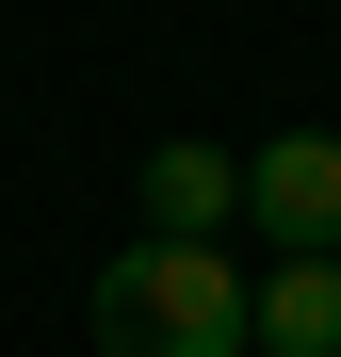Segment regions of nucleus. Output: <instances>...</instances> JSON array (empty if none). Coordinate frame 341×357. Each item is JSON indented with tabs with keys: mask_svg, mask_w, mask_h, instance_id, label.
I'll return each instance as SVG.
<instances>
[{
	"mask_svg": "<svg viewBox=\"0 0 341 357\" xmlns=\"http://www.w3.org/2000/svg\"><path fill=\"white\" fill-rule=\"evenodd\" d=\"M82 325H98V357H260V276L227 260V244L146 227L130 260H98Z\"/></svg>",
	"mask_w": 341,
	"mask_h": 357,
	"instance_id": "f257e3e1",
	"label": "nucleus"
},
{
	"mask_svg": "<svg viewBox=\"0 0 341 357\" xmlns=\"http://www.w3.org/2000/svg\"><path fill=\"white\" fill-rule=\"evenodd\" d=\"M244 227L276 260H341V130H260L244 146Z\"/></svg>",
	"mask_w": 341,
	"mask_h": 357,
	"instance_id": "f03ea898",
	"label": "nucleus"
},
{
	"mask_svg": "<svg viewBox=\"0 0 341 357\" xmlns=\"http://www.w3.org/2000/svg\"><path fill=\"white\" fill-rule=\"evenodd\" d=\"M146 227H179V244H227V227H244V146L162 130V146H146Z\"/></svg>",
	"mask_w": 341,
	"mask_h": 357,
	"instance_id": "7ed1b4c3",
	"label": "nucleus"
},
{
	"mask_svg": "<svg viewBox=\"0 0 341 357\" xmlns=\"http://www.w3.org/2000/svg\"><path fill=\"white\" fill-rule=\"evenodd\" d=\"M260 357H341V260H276L260 276Z\"/></svg>",
	"mask_w": 341,
	"mask_h": 357,
	"instance_id": "20e7f679",
	"label": "nucleus"
}]
</instances>
